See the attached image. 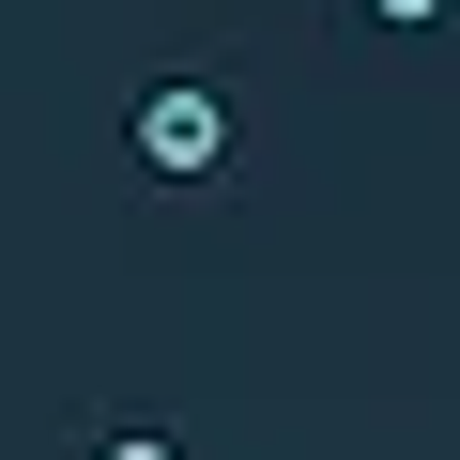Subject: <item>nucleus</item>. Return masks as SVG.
I'll return each instance as SVG.
<instances>
[{"instance_id": "nucleus-1", "label": "nucleus", "mask_w": 460, "mask_h": 460, "mask_svg": "<svg viewBox=\"0 0 460 460\" xmlns=\"http://www.w3.org/2000/svg\"><path fill=\"white\" fill-rule=\"evenodd\" d=\"M215 154H230V108H215L199 77H154V93H138V169H169V184H199Z\"/></svg>"}, {"instance_id": "nucleus-3", "label": "nucleus", "mask_w": 460, "mask_h": 460, "mask_svg": "<svg viewBox=\"0 0 460 460\" xmlns=\"http://www.w3.org/2000/svg\"><path fill=\"white\" fill-rule=\"evenodd\" d=\"M108 460H184V445H169V429H123V445H108Z\"/></svg>"}, {"instance_id": "nucleus-2", "label": "nucleus", "mask_w": 460, "mask_h": 460, "mask_svg": "<svg viewBox=\"0 0 460 460\" xmlns=\"http://www.w3.org/2000/svg\"><path fill=\"white\" fill-rule=\"evenodd\" d=\"M368 16H384V31H429V16H445V0H368Z\"/></svg>"}]
</instances>
